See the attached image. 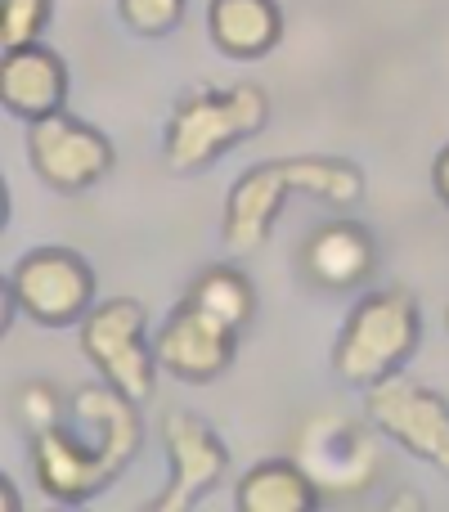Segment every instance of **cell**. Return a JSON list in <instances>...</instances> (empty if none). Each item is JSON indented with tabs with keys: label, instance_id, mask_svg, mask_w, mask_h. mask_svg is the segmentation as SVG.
<instances>
[{
	"label": "cell",
	"instance_id": "3957f363",
	"mask_svg": "<svg viewBox=\"0 0 449 512\" xmlns=\"http://www.w3.org/2000/svg\"><path fill=\"white\" fill-rule=\"evenodd\" d=\"M423 342V310L405 288L364 292L333 342V373L355 391L396 378Z\"/></svg>",
	"mask_w": 449,
	"mask_h": 512
},
{
	"label": "cell",
	"instance_id": "30bf717a",
	"mask_svg": "<svg viewBox=\"0 0 449 512\" xmlns=\"http://www.w3.org/2000/svg\"><path fill=\"white\" fill-rule=\"evenodd\" d=\"M153 351H158L162 373H171L176 382H216L234 364L238 355V328L225 324L221 315L203 310L198 301L180 297V306L162 319V328L153 333Z\"/></svg>",
	"mask_w": 449,
	"mask_h": 512
},
{
	"label": "cell",
	"instance_id": "8992f818",
	"mask_svg": "<svg viewBox=\"0 0 449 512\" xmlns=\"http://www.w3.org/2000/svg\"><path fill=\"white\" fill-rule=\"evenodd\" d=\"M5 292L32 324L77 328L95 310V270L72 248H32L14 261Z\"/></svg>",
	"mask_w": 449,
	"mask_h": 512
},
{
	"label": "cell",
	"instance_id": "ac0fdd59",
	"mask_svg": "<svg viewBox=\"0 0 449 512\" xmlns=\"http://www.w3.org/2000/svg\"><path fill=\"white\" fill-rule=\"evenodd\" d=\"M50 18H54V0H0V45L14 50V45L41 41Z\"/></svg>",
	"mask_w": 449,
	"mask_h": 512
},
{
	"label": "cell",
	"instance_id": "ba28073f",
	"mask_svg": "<svg viewBox=\"0 0 449 512\" xmlns=\"http://www.w3.org/2000/svg\"><path fill=\"white\" fill-rule=\"evenodd\" d=\"M27 162L54 194H90L108 180L117 153L99 126L72 113H54L27 126Z\"/></svg>",
	"mask_w": 449,
	"mask_h": 512
},
{
	"label": "cell",
	"instance_id": "2e32d148",
	"mask_svg": "<svg viewBox=\"0 0 449 512\" xmlns=\"http://www.w3.org/2000/svg\"><path fill=\"white\" fill-rule=\"evenodd\" d=\"M185 297L198 301L203 310H212V315H221L225 324L238 328V333L256 319V288L238 265H207V270L189 283Z\"/></svg>",
	"mask_w": 449,
	"mask_h": 512
},
{
	"label": "cell",
	"instance_id": "4fadbf2b",
	"mask_svg": "<svg viewBox=\"0 0 449 512\" xmlns=\"http://www.w3.org/2000/svg\"><path fill=\"white\" fill-rule=\"evenodd\" d=\"M378 270V243L360 221H328L301 248V274L324 292H355Z\"/></svg>",
	"mask_w": 449,
	"mask_h": 512
},
{
	"label": "cell",
	"instance_id": "44dd1931",
	"mask_svg": "<svg viewBox=\"0 0 449 512\" xmlns=\"http://www.w3.org/2000/svg\"><path fill=\"white\" fill-rule=\"evenodd\" d=\"M445 328H449V310H445Z\"/></svg>",
	"mask_w": 449,
	"mask_h": 512
},
{
	"label": "cell",
	"instance_id": "ffe728a7",
	"mask_svg": "<svg viewBox=\"0 0 449 512\" xmlns=\"http://www.w3.org/2000/svg\"><path fill=\"white\" fill-rule=\"evenodd\" d=\"M0 499H5V508H9V512H18V508H23V504H18V495H14V486H9V481H5V486H0Z\"/></svg>",
	"mask_w": 449,
	"mask_h": 512
},
{
	"label": "cell",
	"instance_id": "9a60e30c",
	"mask_svg": "<svg viewBox=\"0 0 449 512\" xmlns=\"http://www.w3.org/2000/svg\"><path fill=\"white\" fill-rule=\"evenodd\" d=\"M319 504H324V490L315 486L301 459L252 463L234 490L238 512H315Z\"/></svg>",
	"mask_w": 449,
	"mask_h": 512
},
{
	"label": "cell",
	"instance_id": "5bb4252c",
	"mask_svg": "<svg viewBox=\"0 0 449 512\" xmlns=\"http://www.w3.org/2000/svg\"><path fill=\"white\" fill-rule=\"evenodd\" d=\"M207 36L225 59H265L283 41V9L279 0H212Z\"/></svg>",
	"mask_w": 449,
	"mask_h": 512
},
{
	"label": "cell",
	"instance_id": "d6986e66",
	"mask_svg": "<svg viewBox=\"0 0 449 512\" xmlns=\"http://www.w3.org/2000/svg\"><path fill=\"white\" fill-rule=\"evenodd\" d=\"M432 189H436V198L449 207V144L436 153V162H432Z\"/></svg>",
	"mask_w": 449,
	"mask_h": 512
},
{
	"label": "cell",
	"instance_id": "7c38bea8",
	"mask_svg": "<svg viewBox=\"0 0 449 512\" xmlns=\"http://www.w3.org/2000/svg\"><path fill=\"white\" fill-rule=\"evenodd\" d=\"M301 463L315 477V486L324 495H355L373 481V468H378V454H373V441L360 432V427L342 423V418H324L315 423L306 436H301Z\"/></svg>",
	"mask_w": 449,
	"mask_h": 512
},
{
	"label": "cell",
	"instance_id": "8fae6325",
	"mask_svg": "<svg viewBox=\"0 0 449 512\" xmlns=\"http://www.w3.org/2000/svg\"><path fill=\"white\" fill-rule=\"evenodd\" d=\"M68 99V63L45 41H27L5 50L0 59V104L18 122H41V117L63 113Z\"/></svg>",
	"mask_w": 449,
	"mask_h": 512
},
{
	"label": "cell",
	"instance_id": "7a4b0ae2",
	"mask_svg": "<svg viewBox=\"0 0 449 512\" xmlns=\"http://www.w3.org/2000/svg\"><path fill=\"white\" fill-rule=\"evenodd\" d=\"M270 126V95L252 81L234 86H198L176 104L162 135V162L176 176L207 171L225 149L252 140Z\"/></svg>",
	"mask_w": 449,
	"mask_h": 512
},
{
	"label": "cell",
	"instance_id": "9c48e42d",
	"mask_svg": "<svg viewBox=\"0 0 449 512\" xmlns=\"http://www.w3.org/2000/svg\"><path fill=\"white\" fill-rule=\"evenodd\" d=\"M162 441H167V486L153 495L149 512H189L198 499H207L221 486L229 468V450L216 436L212 423H203L189 409H167L162 414Z\"/></svg>",
	"mask_w": 449,
	"mask_h": 512
},
{
	"label": "cell",
	"instance_id": "277c9868",
	"mask_svg": "<svg viewBox=\"0 0 449 512\" xmlns=\"http://www.w3.org/2000/svg\"><path fill=\"white\" fill-rule=\"evenodd\" d=\"M81 351L99 369L108 387L131 396L135 405H149L158 387V351L149 342V310L135 297H113L81 319Z\"/></svg>",
	"mask_w": 449,
	"mask_h": 512
},
{
	"label": "cell",
	"instance_id": "e0dca14e",
	"mask_svg": "<svg viewBox=\"0 0 449 512\" xmlns=\"http://www.w3.org/2000/svg\"><path fill=\"white\" fill-rule=\"evenodd\" d=\"M189 0H117V18L131 27L135 36H171L180 23H185Z\"/></svg>",
	"mask_w": 449,
	"mask_h": 512
},
{
	"label": "cell",
	"instance_id": "6da1fadb",
	"mask_svg": "<svg viewBox=\"0 0 449 512\" xmlns=\"http://www.w3.org/2000/svg\"><path fill=\"white\" fill-rule=\"evenodd\" d=\"M288 198H315L328 207H355L364 198V171L351 158H274L243 171L225 198L221 243L229 256H252L270 239Z\"/></svg>",
	"mask_w": 449,
	"mask_h": 512
},
{
	"label": "cell",
	"instance_id": "5b68a950",
	"mask_svg": "<svg viewBox=\"0 0 449 512\" xmlns=\"http://www.w3.org/2000/svg\"><path fill=\"white\" fill-rule=\"evenodd\" d=\"M131 468V454L81 432L77 423L32 427V472L36 486L54 504H86Z\"/></svg>",
	"mask_w": 449,
	"mask_h": 512
},
{
	"label": "cell",
	"instance_id": "52a82bcc",
	"mask_svg": "<svg viewBox=\"0 0 449 512\" xmlns=\"http://www.w3.org/2000/svg\"><path fill=\"white\" fill-rule=\"evenodd\" d=\"M364 418L418 463L449 477V400L414 378H387L364 391Z\"/></svg>",
	"mask_w": 449,
	"mask_h": 512
}]
</instances>
